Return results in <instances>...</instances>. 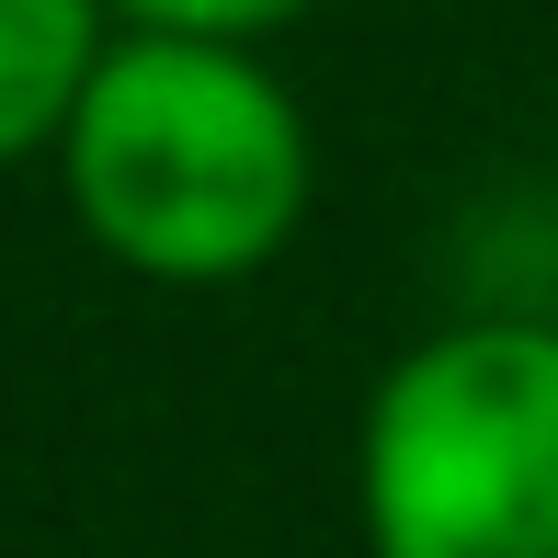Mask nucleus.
I'll list each match as a JSON object with an SVG mask.
<instances>
[{"label": "nucleus", "mask_w": 558, "mask_h": 558, "mask_svg": "<svg viewBox=\"0 0 558 558\" xmlns=\"http://www.w3.org/2000/svg\"><path fill=\"white\" fill-rule=\"evenodd\" d=\"M58 160L81 228L160 286L263 274L308 217V125L240 35L137 23L104 46Z\"/></svg>", "instance_id": "obj_1"}, {"label": "nucleus", "mask_w": 558, "mask_h": 558, "mask_svg": "<svg viewBox=\"0 0 558 558\" xmlns=\"http://www.w3.org/2000/svg\"><path fill=\"white\" fill-rule=\"evenodd\" d=\"M376 558H558V331L468 319L399 353L365 411Z\"/></svg>", "instance_id": "obj_2"}, {"label": "nucleus", "mask_w": 558, "mask_h": 558, "mask_svg": "<svg viewBox=\"0 0 558 558\" xmlns=\"http://www.w3.org/2000/svg\"><path fill=\"white\" fill-rule=\"evenodd\" d=\"M104 12L114 0H0V160L69 137L104 69Z\"/></svg>", "instance_id": "obj_3"}, {"label": "nucleus", "mask_w": 558, "mask_h": 558, "mask_svg": "<svg viewBox=\"0 0 558 558\" xmlns=\"http://www.w3.org/2000/svg\"><path fill=\"white\" fill-rule=\"evenodd\" d=\"M125 23H171V35H274V23H296L308 0H114Z\"/></svg>", "instance_id": "obj_4"}]
</instances>
